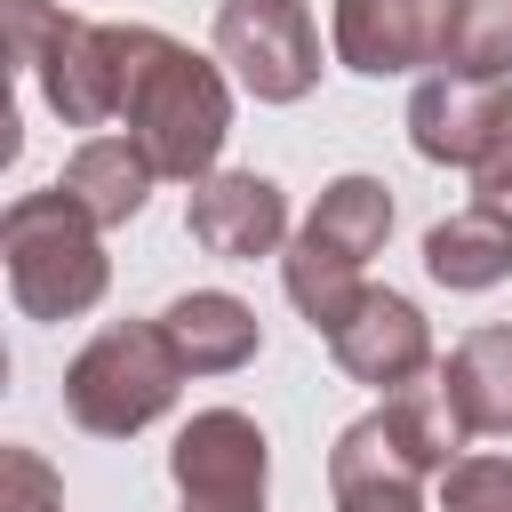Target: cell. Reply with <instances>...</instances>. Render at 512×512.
<instances>
[{"label":"cell","mask_w":512,"mask_h":512,"mask_svg":"<svg viewBox=\"0 0 512 512\" xmlns=\"http://www.w3.org/2000/svg\"><path fill=\"white\" fill-rule=\"evenodd\" d=\"M464 424L440 392V376L392 392L384 408H368L360 424L336 432L328 448V488H336V512H432L424 504V480H440L456 456H464Z\"/></svg>","instance_id":"obj_1"},{"label":"cell","mask_w":512,"mask_h":512,"mask_svg":"<svg viewBox=\"0 0 512 512\" xmlns=\"http://www.w3.org/2000/svg\"><path fill=\"white\" fill-rule=\"evenodd\" d=\"M120 136L144 144V160L176 184L216 176V152L232 136V88L208 56L184 40L128 24V96H120Z\"/></svg>","instance_id":"obj_2"},{"label":"cell","mask_w":512,"mask_h":512,"mask_svg":"<svg viewBox=\"0 0 512 512\" xmlns=\"http://www.w3.org/2000/svg\"><path fill=\"white\" fill-rule=\"evenodd\" d=\"M392 232V184L384 176H336L304 208V224L280 248V288L312 320V336H336L352 304L368 296V256Z\"/></svg>","instance_id":"obj_3"},{"label":"cell","mask_w":512,"mask_h":512,"mask_svg":"<svg viewBox=\"0 0 512 512\" xmlns=\"http://www.w3.org/2000/svg\"><path fill=\"white\" fill-rule=\"evenodd\" d=\"M0 264H8V296H16L24 320H80L112 288L104 224L72 192H56V184L8 200V216H0Z\"/></svg>","instance_id":"obj_4"},{"label":"cell","mask_w":512,"mask_h":512,"mask_svg":"<svg viewBox=\"0 0 512 512\" xmlns=\"http://www.w3.org/2000/svg\"><path fill=\"white\" fill-rule=\"evenodd\" d=\"M176 392H184V360L160 320H112L64 368V416L88 440H136L176 408Z\"/></svg>","instance_id":"obj_5"},{"label":"cell","mask_w":512,"mask_h":512,"mask_svg":"<svg viewBox=\"0 0 512 512\" xmlns=\"http://www.w3.org/2000/svg\"><path fill=\"white\" fill-rule=\"evenodd\" d=\"M8 32H16V64L32 72V88L48 96V112L64 128L120 120L128 24H88V16H64L56 0H8Z\"/></svg>","instance_id":"obj_6"},{"label":"cell","mask_w":512,"mask_h":512,"mask_svg":"<svg viewBox=\"0 0 512 512\" xmlns=\"http://www.w3.org/2000/svg\"><path fill=\"white\" fill-rule=\"evenodd\" d=\"M216 64L256 104H304L320 80V24L304 0H216Z\"/></svg>","instance_id":"obj_7"},{"label":"cell","mask_w":512,"mask_h":512,"mask_svg":"<svg viewBox=\"0 0 512 512\" xmlns=\"http://www.w3.org/2000/svg\"><path fill=\"white\" fill-rule=\"evenodd\" d=\"M408 144L432 168H488L512 144V80H456V72H424L408 96Z\"/></svg>","instance_id":"obj_8"},{"label":"cell","mask_w":512,"mask_h":512,"mask_svg":"<svg viewBox=\"0 0 512 512\" xmlns=\"http://www.w3.org/2000/svg\"><path fill=\"white\" fill-rule=\"evenodd\" d=\"M456 0H336L328 8V48L360 80H392L416 64H440Z\"/></svg>","instance_id":"obj_9"},{"label":"cell","mask_w":512,"mask_h":512,"mask_svg":"<svg viewBox=\"0 0 512 512\" xmlns=\"http://www.w3.org/2000/svg\"><path fill=\"white\" fill-rule=\"evenodd\" d=\"M328 352H336V368H344L352 384H376L384 400L408 392V384H424V376L440 368L432 320H424L400 288H368V296L352 304V320L328 336Z\"/></svg>","instance_id":"obj_10"},{"label":"cell","mask_w":512,"mask_h":512,"mask_svg":"<svg viewBox=\"0 0 512 512\" xmlns=\"http://www.w3.org/2000/svg\"><path fill=\"white\" fill-rule=\"evenodd\" d=\"M168 480L184 488V504H264L272 480V448L256 432V416L240 408H200L176 448H168Z\"/></svg>","instance_id":"obj_11"},{"label":"cell","mask_w":512,"mask_h":512,"mask_svg":"<svg viewBox=\"0 0 512 512\" xmlns=\"http://www.w3.org/2000/svg\"><path fill=\"white\" fill-rule=\"evenodd\" d=\"M184 232L216 256V264H256L288 248V192L256 168H216L192 184L184 200Z\"/></svg>","instance_id":"obj_12"},{"label":"cell","mask_w":512,"mask_h":512,"mask_svg":"<svg viewBox=\"0 0 512 512\" xmlns=\"http://www.w3.org/2000/svg\"><path fill=\"white\" fill-rule=\"evenodd\" d=\"M160 328H168L184 376H232V368H248L264 352L256 304H240L232 288H184V296H168Z\"/></svg>","instance_id":"obj_13"},{"label":"cell","mask_w":512,"mask_h":512,"mask_svg":"<svg viewBox=\"0 0 512 512\" xmlns=\"http://www.w3.org/2000/svg\"><path fill=\"white\" fill-rule=\"evenodd\" d=\"M152 184H160V168L144 160V144H136V136H80V144H72V160H64V176H56V192H72L104 232L136 224V216H144V200H152Z\"/></svg>","instance_id":"obj_14"},{"label":"cell","mask_w":512,"mask_h":512,"mask_svg":"<svg viewBox=\"0 0 512 512\" xmlns=\"http://www.w3.org/2000/svg\"><path fill=\"white\" fill-rule=\"evenodd\" d=\"M472 440H512V328H472L432 368Z\"/></svg>","instance_id":"obj_15"},{"label":"cell","mask_w":512,"mask_h":512,"mask_svg":"<svg viewBox=\"0 0 512 512\" xmlns=\"http://www.w3.org/2000/svg\"><path fill=\"white\" fill-rule=\"evenodd\" d=\"M424 272L440 288H456V296H480V288L512 280V216H496L480 200L456 208V216H440L424 232Z\"/></svg>","instance_id":"obj_16"},{"label":"cell","mask_w":512,"mask_h":512,"mask_svg":"<svg viewBox=\"0 0 512 512\" xmlns=\"http://www.w3.org/2000/svg\"><path fill=\"white\" fill-rule=\"evenodd\" d=\"M440 72H456V80H512V0H456Z\"/></svg>","instance_id":"obj_17"},{"label":"cell","mask_w":512,"mask_h":512,"mask_svg":"<svg viewBox=\"0 0 512 512\" xmlns=\"http://www.w3.org/2000/svg\"><path fill=\"white\" fill-rule=\"evenodd\" d=\"M440 512H512V456H456L440 472Z\"/></svg>","instance_id":"obj_18"},{"label":"cell","mask_w":512,"mask_h":512,"mask_svg":"<svg viewBox=\"0 0 512 512\" xmlns=\"http://www.w3.org/2000/svg\"><path fill=\"white\" fill-rule=\"evenodd\" d=\"M0 512H64V488L32 448H0Z\"/></svg>","instance_id":"obj_19"},{"label":"cell","mask_w":512,"mask_h":512,"mask_svg":"<svg viewBox=\"0 0 512 512\" xmlns=\"http://www.w3.org/2000/svg\"><path fill=\"white\" fill-rule=\"evenodd\" d=\"M472 192H480V208H496V216H512V144L472 176Z\"/></svg>","instance_id":"obj_20"},{"label":"cell","mask_w":512,"mask_h":512,"mask_svg":"<svg viewBox=\"0 0 512 512\" xmlns=\"http://www.w3.org/2000/svg\"><path fill=\"white\" fill-rule=\"evenodd\" d=\"M184 512H264V504H184Z\"/></svg>","instance_id":"obj_21"}]
</instances>
